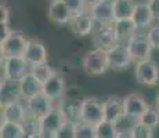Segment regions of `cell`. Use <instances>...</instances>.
Here are the masks:
<instances>
[{
    "mask_svg": "<svg viewBox=\"0 0 159 138\" xmlns=\"http://www.w3.org/2000/svg\"><path fill=\"white\" fill-rule=\"evenodd\" d=\"M82 68L87 75H102L109 69L107 50L94 48L89 51L82 60Z\"/></svg>",
    "mask_w": 159,
    "mask_h": 138,
    "instance_id": "1",
    "label": "cell"
},
{
    "mask_svg": "<svg viewBox=\"0 0 159 138\" xmlns=\"http://www.w3.org/2000/svg\"><path fill=\"white\" fill-rule=\"evenodd\" d=\"M104 120V105L102 101L94 97H87L82 100L80 105V122L97 126Z\"/></svg>",
    "mask_w": 159,
    "mask_h": 138,
    "instance_id": "2",
    "label": "cell"
},
{
    "mask_svg": "<svg viewBox=\"0 0 159 138\" xmlns=\"http://www.w3.org/2000/svg\"><path fill=\"white\" fill-rule=\"evenodd\" d=\"M91 40L96 48H102V50H109L115 44H118L114 24H96V28L91 33Z\"/></svg>",
    "mask_w": 159,
    "mask_h": 138,
    "instance_id": "3",
    "label": "cell"
},
{
    "mask_svg": "<svg viewBox=\"0 0 159 138\" xmlns=\"http://www.w3.org/2000/svg\"><path fill=\"white\" fill-rule=\"evenodd\" d=\"M28 66L30 65L22 55L21 57H3V78L8 80L20 82L29 72Z\"/></svg>",
    "mask_w": 159,
    "mask_h": 138,
    "instance_id": "4",
    "label": "cell"
},
{
    "mask_svg": "<svg viewBox=\"0 0 159 138\" xmlns=\"http://www.w3.org/2000/svg\"><path fill=\"white\" fill-rule=\"evenodd\" d=\"M107 57H108L109 68L115 70H122L129 68L133 62V57L130 54V50L127 44L125 43H118L109 50H107Z\"/></svg>",
    "mask_w": 159,
    "mask_h": 138,
    "instance_id": "5",
    "label": "cell"
},
{
    "mask_svg": "<svg viewBox=\"0 0 159 138\" xmlns=\"http://www.w3.org/2000/svg\"><path fill=\"white\" fill-rule=\"evenodd\" d=\"M28 39L20 32H11L6 40L0 42V51L2 57H21L25 54Z\"/></svg>",
    "mask_w": 159,
    "mask_h": 138,
    "instance_id": "6",
    "label": "cell"
},
{
    "mask_svg": "<svg viewBox=\"0 0 159 138\" xmlns=\"http://www.w3.org/2000/svg\"><path fill=\"white\" fill-rule=\"evenodd\" d=\"M134 78L139 84L143 86H155L159 83V69L152 60H147L137 62Z\"/></svg>",
    "mask_w": 159,
    "mask_h": 138,
    "instance_id": "7",
    "label": "cell"
},
{
    "mask_svg": "<svg viewBox=\"0 0 159 138\" xmlns=\"http://www.w3.org/2000/svg\"><path fill=\"white\" fill-rule=\"evenodd\" d=\"M127 47H129L133 60L137 61V62L151 60L152 46H151V43H149L148 38H147V35H144V33L137 32L136 35L127 42Z\"/></svg>",
    "mask_w": 159,
    "mask_h": 138,
    "instance_id": "8",
    "label": "cell"
},
{
    "mask_svg": "<svg viewBox=\"0 0 159 138\" xmlns=\"http://www.w3.org/2000/svg\"><path fill=\"white\" fill-rule=\"evenodd\" d=\"M65 122L61 110L54 106L47 115H44L42 119H39V128H40V134L43 138H54V134L57 130L62 126Z\"/></svg>",
    "mask_w": 159,
    "mask_h": 138,
    "instance_id": "9",
    "label": "cell"
},
{
    "mask_svg": "<svg viewBox=\"0 0 159 138\" xmlns=\"http://www.w3.org/2000/svg\"><path fill=\"white\" fill-rule=\"evenodd\" d=\"M123 108H125V115L139 120L149 109V105L143 96H140L137 93H131L123 98Z\"/></svg>",
    "mask_w": 159,
    "mask_h": 138,
    "instance_id": "10",
    "label": "cell"
},
{
    "mask_svg": "<svg viewBox=\"0 0 159 138\" xmlns=\"http://www.w3.org/2000/svg\"><path fill=\"white\" fill-rule=\"evenodd\" d=\"M25 101H26L25 105H26V109H28L29 116L36 118V119H42L44 115H47L54 108V105H53L54 101L50 100L47 96H44L43 93L36 94L35 97L25 100Z\"/></svg>",
    "mask_w": 159,
    "mask_h": 138,
    "instance_id": "11",
    "label": "cell"
},
{
    "mask_svg": "<svg viewBox=\"0 0 159 138\" xmlns=\"http://www.w3.org/2000/svg\"><path fill=\"white\" fill-rule=\"evenodd\" d=\"M68 25L69 29L72 30V33L83 38V36H89L93 33L94 28H96V21L93 20V17L90 15L89 11H84V13L72 15Z\"/></svg>",
    "mask_w": 159,
    "mask_h": 138,
    "instance_id": "12",
    "label": "cell"
},
{
    "mask_svg": "<svg viewBox=\"0 0 159 138\" xmlns=\"http://www.w3.org/2000/svg\"><path fill=\"white\" fill-rule=\"evenodd\" d=\"M29 116L26 105H24L21 101H14V102L2 105V120L4 122H13V123H21L26 120Z\"/></svg>",
    "mask_w": 159,
    "mask_h": 138,
    "instance_id": "13",
    "label": "cell"
},
{
    "mask_svg": "<svg viewBox=\"0 0 159 138\" xmlns=\"http://www.w3.org/2000/svg\"><path fill=\"white\" fill-rule=\"evenodd\" d=\"M47 15L51 22L62 26V25H68L73 14L68 8V6L64 3V0H51L50 4H48Z\"/></svg>",
    "mask_w": 159,
    "mask_h": 138,
    "instance_id": "14",
    "label": "cell"
},
{
    "mask_svg": "<svg viewBox=\"0 0 159 138\" xmlns=\"http://www.w3.org/2000/svg\"><path fill=\"white\" fill-rule=\"evenodd\" d=\"M24 58L30 66L47 62V48L43 43L36 39H28V46H26Z\"/></svg>",
    "mask_w": 159,
    "mask_h": 138,
    "instance_id": "15",
    "label": "cell"
},
{
    "mask_svg": "<svg viewBox=\"0 0 159 138\" xmlns=\"http://www.w3.org/2000/svg\"><path fill=\"white\" fill-rule=\"evenodd\" d=\"M131 20L136 24L139 30L147 29V28L149 29V28L152 26V24H154V21H155V17H154V14H152L151 8H149L148 2L136 3V7H134Z\"/></svg>",
    "mask_w": 159,
    "mask_h": 138,
    "instance_id": "16",
    "label": "cell"
},
{
    "mask_svg": "<svg viewBox=\"0 0 159 138\" xmlns=\"http://www.w3.org/2000/svg\"><path fill=\"white\" fill-rule=\"evenodd\" d=\"M65 82L58 73H54L47 82L43 83V90L42 93L47 96L53 101H61L65 96Z\"/></svg>",
    "mask_w": 159,
    "mask_h": 138,
    "instance_id": "17",
    "label": "cell"
},
{
    "mask_svg": "<svg viewBox=\"0 0 159 138\" xmlns=\"http://www.w3.org/2000/svg\"><path fill=\"white\" fill-rule=\"evenodd\" d=\"M104 105V120L109 122H118L122 116L125 115L123 108V98H119L116 96L108 97L102 101Z\"/></svg>",
    "mask_w": 159,
    "mask_h": 138,
    "instance_id": "18",
    "label": "cell"
},
{
    "mask_svg": "<svg viewBox=\"0 0 159 138\" xmlns=\"http://www.w3.org/2000/svg\"><path fill=\"white\" fill-rule=\"evenodd\" d=\"M90 15L96 24H114L115 22V15H114V6L109 2H104L101 0L97 3L96 6L89 10Z\"/></svg>",
    "mask_w": 159,
    "mask_h": 138,
    "instance_id": "19",
    "label": "cell"
},
{
    "mask_svg": "<svg viewBox=\"0 0 159 138\" xmlns=\"http://www.w3.org/2000/svg\"><path fill=\"white\" fill-rule=\"evenodd\" d=\"M80 105L82 101L73 100V98H62L61 101H58L57 108L61 110L65 122L78 123L80 122Z\"/></svg>",
    "mask_w": 159,
    "mask_h": 138,
    "instance_id": "20",
    "label": "cell"
},
{
    "mask_svg": "<svg viewBox=\"0 0 159 138\" xmlns=\"http://www.w3.org/2000/svg\"><path fill=\"white\" fill-rule=\"evenodd\" d=\"M18 83H20L21 97H22L24 100H29V98L35 97L36 94H40L42 90H43V83L39 82L38 79L30 73V70Z\"/></svg>",
    "mask_w": 159,
    "mask_h": 138,
    "instance_id": "21",
    "label": "cell"
},
{
    "mask_svg": "<svg viewBox=\"0 0 159 138\" xmlns=\"http://www.w3.org/2000/svg\"><path fill=\"white\" fill-rule=\"evenodd\" d=\"M21 91H20V83L8 79H2L0 84V101L2 105L14 102V101H21Z\"/></svg>",
    "mask_w": 159,
    "mask_h": 138,
    "instance_id": "22",
    "label": "cell"
},
{
    "mask_svg": "<svg viewBox=\"0 0 159 138\" xmlns=\"http://www.w3.org/2000/svg\"><path fill=\"white\" fill-rule=\"evenodd\" d=\"M114 28L116 32V38H118V43H125L127 44V42L139 32L136 24L133 22V20H119L114 22Z\"/></svg>",
    "mask_w": 159,
    "mask_h": 138,
    "instance_id": "23",
    "label": "cell"
},
{
    "mask_svg": "<svg viewBox=\"0 0 159 138\" xmlns=\"http://www.w3.org/2000/svg\"><path fill=\"white\" fill-rule=\"evenodd\" d=\"M112 6H114L115 21L129 20V18L133 17L136 2H134V0H115V2L112 3Z\"/></svg>",
    "mask_w": 159,
    "mask_h": 138,
    "instance_id": "24",
    "label": "cell"
},
{
    "mask_svg": "<svg viewBox=\"0 0 159 138\" xmlns=\"http://www.w3.org/2000/svg\"><path fill=\"white\" fill-rule=\"evenodd\" d=\"M0 138H25L24 126L21 123H13V122L2 120Z\"/></svg>",
    "mask_w": 159,
    "mask_h": 138,
    "instance_id": "25",
    "label": "cell"
},
{
    "mask_svg": "<svg viewBox=\"0 0 159 138\" xmlns=\"http://www.w3.org/2000/svg\"><path fill=\"white\" fill-rule=\"evenodd\" d=\"M30 73L38 79L39 82L44 83L47 82L54 73H57L56 70L51 68L47 62H43V64H38V65H32L30 66Z\"/></svg>",
    "mask_w": 159,
    "mask_h": 138,
    "instance_id": "26",
    "label": "cell"
},
{
    "mask_svg": "<svg viewBox=\"0 0 159 138\" xmlns=\"http://www.w3.org/2000/svg\"><path fill=\"white\" fill-rule=\"evenodd\" d=\"M96 133H97V138H115L119 131L115 122L102 120L101 123L96 126Z\"/></svg>",
    "mask_w": 159,
    "mask_h": 138,
    "instance_id": "27",
    "label": "cell"
},
{
    "mask_svg": "<svg viewBox=\"0 0 159 138\" xmlns=\"http://www.w3.org/2000/svg\"><path fill=\"white\" fill-rule=\"evenodd\" d=\"M139 122L148 126V127H151V128L158 127L159 126V110L157 108H151V106H149V109L139 119Z\"/></svg>",
    "mask_w": 159,
    "mask_h": 138,
    "instance_id": "28",
    "label": "cell"
},
{
    "mask_svg": "<svg viewBox=\"0 0 159 138\" xmlns=\"http://www.w3.org/2000/svg\"><path fill=\"white\" fill-rule=\"evenodd\" d=\"M75 138H97L96 126L83 123V122H78L76 123Z\"/></svg>",
    "mask_w": 159,
    "mask_h": 138,
    "instance_id": "29",
    "label": "cell"
},
{
    "mask_svg": "<svg viewBox=\"0 0 159 138\" xmlns=\"http://www.w3.org/2000/svg\"><path fill=\"white\" fill-rule=\"evenodd\" d=\"M131 136L133 138H154V128L137 122L131 128Z\"/></svg>",
    "mask_w": 159,
    "mask_h": 138,
    "instance_id": "30",
    "label": "cell"
},
{
    "mask_svg": "<svg viewBox=\"0 0 159 138\" xmlns=\"http://www.w3.org/2000/svg\"><path fill=\"white\" fill-rule=\"evenodd\" d=\"M75 134H76V123L64 122L62 126L54 134V138H75Z\"/></svg>",
    "mask_w": 159,
    "mask_h": 138,
    "instance_id": "31",
    "label": "cell"
},
{
    "mask_svg": "<svg viewBox=\"0 0 159 138\" xmlns=\"http://www.w3.org/2000/svg\"><path fill=\"white\" fill-rule=\"evenodd\" d=\"M64 3L68 6V8L71 10V13L73 15L87 11V8H86V6H84L83 0H64Z\"/></svg>",
    "mask_w": 159,
    "mask_h": 138,
    "instance_id": "32",
    "label": "cell"
},
{
    "mask_svg": "<svg viewBox=\"0 0 159 138\" xmlns=\"http://www.w3.org/2000/svg\"><path fill=\"white\" fill-rule=\"evenodd\" d=\"M145 35H147V38H148L149 43H151L152 48L159 50V25H152Z\"/></svg>",
    "mask_w": 159,
    "mask_h": 138,
    "instance_id": "33",
    "label": "cell"
},
{
    "mask_svg": "<svg viewBox=\"0 0 159 138\" xmlns=\"http://www.w3.org/2000/svg\"><path fill=\"white\" fill-rule=\"evenodd\" d=\"M8 21H10V10L6 3H2L0 4V25H8Z\"/></svg>",
    "mask_w": 159,
    "mask_h": 138,
    "instance_id": "34",
    "label": "cell"
},
{
    "mask_svg": "<svg viewBox=\"0 0 159 138\" xmlns=\"http://www.w3.org/2000/svg\"><path fill=\"white\" fill-rule=\"evenodd\" d=\"M148 6L154 14L155 20H159V0H148Z\"/></svg>",
    "mask_w": 159,
    "mask_h": 138,
    "instance_id": "35",
    "label": "cell"
},
{
    "mask_svg": "<svg viewBox=\"0 0 159 138\" xmlns=\"http://www.w3.org/2000/svg\"><path fill=\"white\" fill-rule=\"evenodd\" d=\"M11 32H13V30L8 28V25H0V42L6 40V39L11 35Z\"/></svg>",
    "mask_w": 159,
    "mask_h": 138,
    "instance_id": "36",
    "label": "cell"
},
{
    "mask_svg": "<svg viewBox=\"0 0 159 138\" xmlns=\"http://www.w3.org/2000/svg\"><path fill=\"white\" fill-rule=\"evenodd\" d=\"M101 0H83V3H84V6H86V8L87 10H90L93 6H96L97 3H100Z\"/></svg>",
    "mask_w": 159,
    "mask_h": 138,
    "instance_id": "37",
    "label": "cell"
},
{
    "mask_svg": "<svg viewBox=\"0 0 159 138\" xmlns=\"http://www.w3.org/2000/svg\"><path fill=\"white\" fill-rule=\"evenodd\" d=\"M115 138H133V136H131V131H119Z\"/></svg>",
    "mask_w": 159,
    "mask_h": 138,
    "instance_id": "38",
    "label": "cell"
},
{
    "mask_svg": "<svg viewBox=\"0 0 159 138\" xmlns=\"http://www.w3.org/2000/svg\"><path fill=\"white\" fill-rule=\"evenodd\" d=\"M25 138H43V137H42V134H33V136H29Z\"/></svg>",
    "mask_w": 159,
    "mask_h": 138,
    "instance_id": "39",
    "label": "cell"
},
{
    "mask_svg": "<svg viewBox=\"0 0 159 138\" xmlns=\"http://www.w3.org/2000/svg\"><path fill=\"white\" fill-rule=\"evenodd\" d=\"M155 108H157L159 110V93H158V97H157V100H155Z\"/></svg>",
    "mask_w": 159,
    "mask_h": 138,
    "instance_id": "40",
    "label": "cell"
},
{
    "mask_svg": "<svg viewBox=\"0 0 159 138\" xmlns=\"http://www.w3.org/2000/svg\"><path fill=\"white\" fill-rule=\"evenodd\" d=\"M104 2H109V3H114L115 0H104Z\"/></svg>",
    "mask_w": 159,
    "mask_h": 138,
    "instance_id": "41",
    "label": "cell"
},
{
    "mask_svg": "<svg viewBox=\"0 0 159 138\" xmlns=\"http://www.w3.org/2000/svg\"><path fill=\"white\" fill-rule=\"evenodd\" d=\"M50 2H51V0H50Z\"/></svg>",
    "mask_w": 159,
    "mask_h": 138,
    "instance_id": "42",
    "label": "cell"
}]
</instances>
